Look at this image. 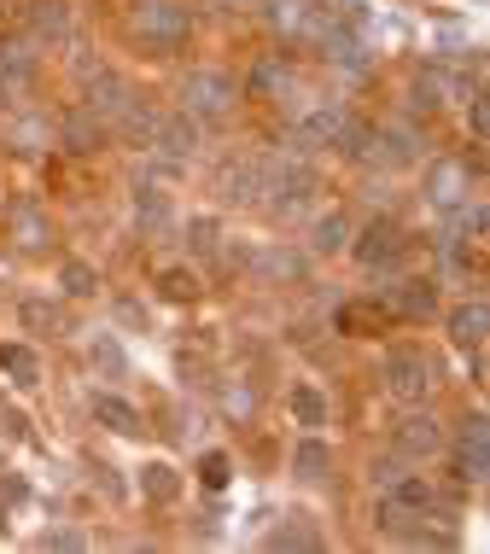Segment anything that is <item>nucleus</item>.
<instances>
[{
  "instance_id": "nucleus-1",
  "label": "nucleus",
  "mask_w": 490,
  "mask_h": 554,
  "mask_svg": "<svg viewBox=\"0 0 490 554\" xmlns=\"http://www.w3.org/2000/svg\"><path fill=\"white\" fill-rule=\"evenodd\" d=\"M129 30H135L152 53H175V47H187V35H193V12H187V0H135Z\"/></svg>"
},
{
  "instance_id": "nucleus-2",
  "label": "nucleus",
  "mask_w": 490,
  "mask_h": 554,
  "mask_svg": "<svg viewBox=\"0 0 490 554\" xmlns=\"http://www.w3.org/2000/svg\"><path fill=\"white\" fill-rule=\"evenodd\" d=\"M234 105H240V82L228 70H193L181 82V111L199 117V123H228Z\"/></svg>"
},
{
  "instance_id": "nucleus-3",
  "label": "nucleus",
  "mask_w": 490,
  "mask_h": 554,
  "mask_svg": "<svg viewBox=\"0 0 490 554\" xmlns=\"http://www.w3.org/2000/svg\"><path fill=\"white\" fill-rule=\"evenodd\" d=\"M385 374V391L397 397V403H426V391H432V356L420 345H391L380 362Z\"/></svg>"
},
{
  "instance_id": "nucleus-4",
  "label": "nucleus",
  "mask_w": 490,
  "mask_h": 554,
  "mask_svg": "<svg viewBox=\"0 0 490 554\" xmlns=\"http://www.w3.org/2000/svg\"><path fill=\"white\" fill-rule=\"evenodd\" d=\"M6 234H12V245H24V251H41V245L53 240V216H47V205L41 199H12V210H6Z\"/></svg>"
},
{
  "instance_id": "nucleus-5",
  "label": "nucleus",
  "mask_w": 490,
  "mask_h": 554,
  "mask_svg": "<svg viewBox=\"0 0 490 554\" xmlns=\"http://www.w3.org/2000/svg\"><path fill=\"white\" fill-rule=\"evenodd\" d=\"M391 444L409 455V461H420V455H438L444 450V426L426 415L420 403H409V415L397 420V432H391Z\"/></svg>"
},
{
  "instance_id": "nucleus-6",
  "label": "nucleus",
  "mask_w": 490,
  "mask_h": 554,
  "mask_svg": "<svg viewBox=\"0 0 490 554\" xmlns=\"http://www.w3.org/2000/svg\"><path fill=\"white\" fill-rule=\"evenodd\" d=\"M152 146H158L170 164H187V158L199 152V117H187V111L158 117V123H152Z\"/></svg>"
},
{
  "instance_id": "nucleus-7",
  "label": "nucleus",
  "mask_w": 490,
  "mask_h": 554,
  "mask_svg": "<svg viewBox=\"0 0 490 554\" xmlns=\"http://www.w3.org/2000/svg\"><path fill=\"white\" fill-rule=\"evenodd\" d=\"M350 251H356V263H362V269H385V263H397V257H403V228H397V222H368V228L356 234Z\"/></svg>"
},
{
  "instance_id": "nucleus-8",
  "label": "nucleus",
  "mask_w": 490,
  "mask_h": 554,
  "mask_svg": "<svg viewBox=\"0 0 490 554\" xmlns=\"http://www.w3.org/2000/svg\"><path fill=\"white\" fill-rule=\"evenodd\" d=\"M35 70H41V53L24 35H0V88H30Z\"/></svg>"
},
{
  "instance_id": "nucleus-9",
  "label": "nucleus",
  "mask_w": 490,
  "mask_h": 554,
  "mask_svg": "<svg viewBox=\"0 0 490 554\" xmlns=\"http://www.w3.org/2000/svg\"><path fill=\"white\" fill-rule=\"evenodd\" d=\"M88 409H94V420H100L105 432H117V438H140V432H146L140 409L129 403V397H117V391H94Z\"/></svg>"
},
{
  "instance_id": "nucleus-10",
  "label": "nucleus",
  "mask_w": 490,
  "mask_h": 554,
  "mask_svg": "<svg viewBox=\"0 0 490 554\" xmlns=\"http://www.w3.org/2000/svg\"><path fill=\"white\" fill-rule=\"evenodd\" d=\"M426 199L438 210H455L467 199V158H444V164H432L426 170Z\"/></svg>"
},
{
  "instance_id": "nucleus-11",
  "label": "nucleus",
  "mask_w": 490,
  "mask_h": 554,
  "mask_svg": "<svg viewBox=\"0 0 490 554\" xmlns=\"http://www.w3.org/2000/svg\"><path fill=\"white\" fill-rule=\"evenodd\" d=\"M24 30H30V41H65L70 6L65 0H30V6H24Z\"/></svg>"
},
{
  "instance_id": "nucleus-12",
  "label": "nucleus",
  "mask_w": 490,
  "mask_h": 554,
  "mask_svg": "<svg viewBox=\"0 0 490 554\" xmlns=\"http://www.w3.org/2000/svg\"><path fill=\"white\" fill-rule=\"evenodd\" d=\"M59 140H65L70 152H100V146H105V117H94L88 105H82V111H70L65 129H59Z\"/></svg>"
},
{
  "instance_id": "nucleus-13",
  "label": "nucleus",
  "mask_w": 490,
  "mask_h": 554,
  "mask_svg": "<svg viewBox=\"0 0 490 554\" xmlns=\"http://www.w3.org/2000/svg\"><path fill=\"white\" fill-rule=\"evenodd\" d=\"M485 327H490L485 298H473V304H461V310H450V339H455L461 350H479V345H485Z\"/></svg>"
},
{
  "instance_id": "nucleus-14",
  "label": "nucleus",
  "mask_w": 490,
  "mask_h": 554,
  "mask_svg": "<svg viewBox=\"0 0 490 554\" xmlns=\"http://www.w3.org/2000/svg\"><path fill=\"white\" fill-rule=\"evenodd\" d=\"M263 193V170L251 164V158H240V164H228L222 170V199H234V205H251Z\"/></svg>"
},
{
  "instance_id": "nucleus-15",
  "label": "nucleus",
  "mask_w": 490,
  "mask_h": 554,
  "mask_svg": "<svg viewBox=\"0 0 490 554\" xmlns=\"http://www.w3.org/2000/svg\"><path fill=\"white\" fill-rule=\"evenodd\" d=\"M490 473V444L485 438H461V450H455V479L461 485H485Z\"/></svg>"
},
{
  "instance_id": "nucleus-16",
  "label": "nucleus",
  "mask_w": 490,
  "mask_h": 554,
  "mask_svg": "<svg viewBox=\"0 0 490 554\" xmlns=\"http://www.w3.org/2000/svg\"><path fill=\"white\" fill-rule=\"evenodd\" d=\"M432 304H438V292H432V280H403V286H391V310L397 315H432Z\"/></svg>"
},
{
  "instance_id": "nucleus-17",
  "label": "nucleus",
  "mask_w": 490,
  "mask_h": 554,
  "mask_svg": "<svg viewBox=\"0 0 490 554\" xmlns=\"http://www.w3.org/2000/svg\"><path fill=\"white\" fill-rule=\"evenodd\" d=\"M345 240H350V216H345V210H327V216H321V222L310 228V245L321 251V257L345 251Z\"/></svg>"
},
{
  "instance_id": "nucleus-18",
  "label": "nucleus",
  "mask_w": 490,
  "mask_h": 554,
  "mask_svg": "<svg viewBox=\"0 0 490 554\" xmlns=\"http://www.w3.org/2000/svg\"><path fill=\"white\" fill-rule=\"evenodd\" d=\"M140 496H146V502H175V496H181V479H175L164 461H152V467H140Z\"/></svg>"
},
{
  "instance_id": "nucleus-19",
  "label": "nucleus",
  "mask_w": 490,
  "mask_h": 554,
  "mask_svg": "<svg viewBox=\"0 0 490 554\" xmlns=\"http://www.w3.org/2000/svg\"><path fill=\"white\" fill-rule=\"evenodd\" d=\"M286 409L298 415V426H321V420H327V397H321L315 385H292V397H286Z\"/></svg>"
},
{
  "instance_id": "nucleus-20",
  "label": "nucleus",
  "mask_w": 490,
  "mask_h": 554,
  "mask_svg": "<svg viewBox=\"0 0 490 554\" xmlns=\"http://www.w3.org/2000/svg\"><path fill=\"white\" fill-rule=\"evenodd\" d=\"M0 368H6L18 385H35V374H41V356H35L30 345H0Z\"/></svg>"
},
{
  "instance_id": "nucleus-21",
  "label": "nucleus",
  "mask_w": 490,
  "mask_h": 554,
  "mask_svg": "<svg viewBox=\"0 0 490 554\" xmlns=\"http://www.w3.org/2000/svg\"><path fill=\"white\" fill-rule=\"evenodd\" d=\"M135 216H140V228H152V234H164V228H170V199H164L158 187H140V199H135Z\"/></svg>"
},
{
  "instance_id": "nucleus-22",
  "label": "nucleus",
  "mask_w": 490,
  "mask_h": 554,
  "mask_svg": "<svg viewBox=\"0 0 490 554\" xmlns=\"http://www.w3.org/2000/svg\"><path fill=\"white\" fill-rule=\"evenodd\" d=\"M327 461H333V455H327V444H321V438H304V444H298V455H292L298 479H327Z\"/></svg>"
},
{
  "instance_id": "nucleus-23",
  "label": "nucleus",
  "mask_w": 490,
  "mask_h": 554,
  "mask_svg": "<svg viewBox=\"0 0 490 554\" xmlns=\"http://www.w3.org/2000/svg\"><path fill=\"white\" fill-rule=\"evenodd\" d=\"M158 292H164L170 304H193V298H199V275H193V269H164V275H158Z\"/></svg>"
},
{
  "instance_id": "nucleus-24",
  "label": "nucleus",
  "mask_w": 490,
  "mask_h": 554,
  "mask_svg": "<svg viewBox=\"0 0 490 554\" xmlns=\"http://www.w3.org/2000/svg\"><path fill=\"white\" fill-rule=\"evenodd\" d=\"M59 280H65L70 298H94V292H100V275H94L88 263H76V257H70L65 269H59Z\"/></svg>"
},
{
  "instance_id": "nucleus-25",
  "label": "nucleus",
  "mask_w": 490,
  "mask_h": 554,
  "mask_svg": "<svg viewBox=\"0 0 490 554\" xmlns=\"http://www.w3.org/2000/svg\"><path fill=\"white\" fill-rule=\"evenodd\" d=\"M438 105H444V82H438V76H420L415 88H409V111H420V117H432Z\"/></svg>"
},
{
  "instance_id": "nucleus-26",
  "label": "nucleus",
  "mask_w": 490,
  "mask_h": 554,
  "mask_svg": "<svg viewBox=\"0 0 490 554\" xmlns=\"http://www.w3.org/2000/svg\"><path fill=\"white\" fill-rule=\"evenodd\" d=\"M263 24H269V30H298V24H304V6H298V0H269V6H263Z\"/></svg>"
},
{
  "instance_id": "nucleus-27",
  "label": "nucleus",
  "mask_w": 490,
  "mask_h": 554,
  "mask_svg": "<svg viewBox=\"0 0 490 554\" xmlns=\"http://www.w3.org/2000/svg\"><path fill=\"white\" fill-rule=\"evenodd\" d=\"M228 473H234V461H228L222 450L199 455V479H205V490H222V485H228Z\"/></svg>"
},
{
  "instance_id": "nucleus-28",
  "label": "nucleus",
  "mask_w": 490,
  "mask_h": 554,
  "mask_svg": "<svg viewBox=\"0 0 490 554\" xmlns=\"http://www.w3.org/2000/svg\"><path fill=\"white\" fill-rule=\"evenodd\" d=\"M275 549H321V537H315L310 525H280V531H275Z\"/></svg>"
},
{
  "instance_id": "nucleus-29",
  "label": "nucleus",
  "mask_w": 490,
  "mask_h": 554,
  "mask_svg": "<svg viewBox=\"0 0 490 554\" xmlns=\"http://www.w3.org/2000/svg\"><path fill=\"white\" fill-rule=\"evenodd\" d=\"M385 146H391V164H409V158H415L420 146H415V129H385Z\"/></svg>"
},
{
  "instance_id": "nucleus-30",
  "label": "nucleus",
  "mask_w": 490,
  "mask_h": 554,
  "mask_svg": "<svg viewBox=\"0 0 490 554\" xmlns=\"http://www.w3.org/2000/svg\"><path fill=\"white\" fill-rule=\"evenodd\" d=\"M94 356H100L105 374H123V350L111 345V339H94Z\"/></svg>"
},
{
  "instance_id": "nucleus-31",
  "label": "nucleus",
  "mask_w": 490,
  "mask_h": 554,
  "mask_svg": "<svg viewBox=\"0 0 490 554\" xmlns=\"http://www.w3.org/2000/svg\"><path fill=\"white\" fill-rule=\"evenodd\" d=\"M24 321L30 327H59V310L53 304H24Z\"/></svg>"
},
{
  "instance_id": "nucleus-32",
  "label": "nucleus",
  "mask_w": 490,
  "mask_h": 554,
  "mask_svg": "<svg viewBox=\"0 0 490 554\" xmlns=\"http://www.w3.org/2000/svg\"><path fill=\"white\" fill-rule=\"evenodd\" d=\"M193 251H216V222H193Z\"/></svg>"
},
{
  "instance_id": "nucleus-33",
  "label": "nucleus",
  "mask_w": 490,
  "mask_h": 554,
  "mask_svg": "<svg viewBox=\"0 0 490 554\" xmlns=\"http://www.w3.org/2000/svg\"><path fill=\"white\" fill-rule=\"evenodd\" d=\"M467 117H473V135L485 140V123H490V111H485V100H479V94H473V105H467Z\"/></svg>"
},
{
  "instance_id": "nucleus-34",
  "label": "nucleus",
  "mask_w": 490,
  "mask_h": 554,
  "mask_svg": "<svg viewBox=\"0 0 490 554\" xmlns=\"http://www.w3.org/2000/svg\"><path fill=\"white\" fill-rule=\"evenodd\" d=\"M47 543H53V549H82V537H76V531H53Z\"/></svg>"
}]
</instances>
